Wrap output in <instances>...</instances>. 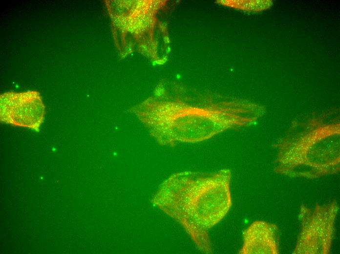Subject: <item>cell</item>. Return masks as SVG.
<instances>
[{"instance_id": "obj_1", "label": "cell", "mask_w": 340, "mask_h": 254, "mask_svg": "<svg viewBox=\"0 0 340 254\" xmlns=\"http://www.w3.org/2000/svg\"><path fill=\"white\" fill-rule=\"evenodd\" d=\"M186 212L188 229L196 245L207 253L210 249L208 231L228 212L232 204L230 173L188 174Z\"/></svg>"}, {"instance_id": "obj_2", "label": "cell", "mask_w": 340, "mask_h": 254, "mask_svg": "<svg viewBox=\"0 0 340 254\" xmlns=\"http://www.w3.org/2000/svg\"><path fill=\"white\" fill-rule=\"evenodd\" d=\"M337 203L333 201L312 209L302 205L300 211L301 230L295 254H328L334 232Z\"/></svg>"}, {"instance_id": "obj_3", "label": "cell", "mask_w": 340, "mask_h": 254, "mask_svg": "<svg viewBox=\"0 0 340 254\" xmlns=\"http://www.w3.org/2000/svg\"><path fill=\"white\" fill-rule=\"evenodd\" d=\"M240 253L278 254L276 226L261 221L252 223L244 233V243Z\"/></svg>"}, {"instance_id": "obj_4", "label": "cell", "mask_w": 340, "mask_h": 254, "mask_svg": "<svg viewBox=\"0 0 340 254\" xmlns=\"http://www.w3.org/2000/svg\"><path fill=\"white\" fill-rule=\"evenodd\" d=\"M43 115L42 104L37 101L23 104L16 101L10 103L9 106L2 108L0 120L7 124L37 130L42 122Z\"/></svg>"}, {"instance_id": "obj_5", "label": "cell", "mask_w": 340, "mask_h": 254, "mask_svg": "<svg viewBox=\"0 0 340 254\" xmlns=\"http://www.w3.org/2000/svg\"><path fill=\"white\" fill-rule=\"evenodd\" d=\"M170 50V47H168L167 52H169Z\"/></svg>"}]
</instances>
